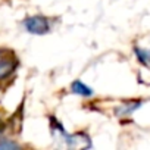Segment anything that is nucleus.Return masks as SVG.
Instances as JSON below:
<instances>
[{
    "instance_id": "obj_7",
    "label": "nucleus",
    "mask_w": 150,
    "mask_h": 150,
    "mask_svg": "<svg viewBox=\"0 0 150 150\" xmlns=\"http://www.w3.org/2000/svg\"><path fill=\"white\" fill-rule=\"evenodd\" d=\"M19 146L13 141H11L9 138H6L3 134H0V149H18Z\"/></svg>"
},
{
    "instance_id": "obj_1",
    "label": "nucleus",
    "mask_w": 150,
    "mask_h": 150,
    "mask_svg": "<svg viewBox=\"0 0 150 150\" xmlns=\"http://www.w3.org/2000/svg\"><path fill=\"white\" fill-rule=\"evenodd\" d=\"M24 27L28 33L31 34H37V35H43V34H47L50 31V22L47 18L44 16H30L24 21Z\"/></svg>"
},
{
    "instance_id": "obj_2",
    "label": "nucleus",
    "mask_w": 150,
    "mask_h": 150,
    "mask_svg": "<svg viewBox=\"0 0 150 150\" xmlns=\"http://www.w3.org/2000/svg\"><path fill=\"white\" fill-rule=\"evenodd\" d=\"M60 138L66 143L68 147H72V149H77V147H83V149H84V147H91L90 137L86 135V134H83V132L72 134V135H69V134L65 132Z\"/></svg>"
},
{
    "instance_id": "obj_4",
    "label": "nucleus",
    "mask_w": 150,
    "mask_h": 150,
    "mask_svg": "<svg viewBox=\"0 0 150 150\" xmlns=\"http://www.w3.org/2000/svg\"><path fill=\"white\" fill-rule=\"evenodd\" d=\"M15 68H16V63L11 59H2L0 60V81L8 78L9 75H12Z\"/></svg>"
},
{
    "instance_id": "obj_6",
    "label": "nucleus",
    "mask_w": 150,
    "mask_h": 150,
    "mask_svg": "<svg viewBox=\"0 0 150 150\" xmlns=\"http://www.w3.org/2000/svg\"><path fill=\"white\" fill-rule=\"evenodd\" d=\"M140 106V103H137V105H131V103H124L121 108H118L116 109V115L118 116H125V115H131L137 108Z\"/></svg>"
},
{
    "instance_id": "obj_8",
    "label": "nucleus",
    "mask_w": 150,
    "mask_h": 150,
    "mask_svg": "<svg viewBox=\"0 0 150 150\" xmlns=\"http://www.w3.org/2000/svg\"><path fill=\"white\" fill-rule=\"evenodd\" d=\"M0 124H2V122H0Z\"/></svg>"
},
{
    "instance_id": "obj_5",
    "label": "nucleus",
    "mask_w": 150,
    "mask_h": 150,
    "mask_svg": "<svg viewBox=\"0 0 150 150\" xmlns=\"http://www.w3.org/2000/svg\"><path fill=\"white\" fill-rule=\"evenodd\" d=\"M135 54H137V59L146 65V66H150V50H146V49H140V47H135Z\"/></svg>"
},
{
    "instance_id": "obj_3",
    "label": "nucleus",
    "mask_w": 150,
    "mask_h": 150,
    "mask_svg": "<svg viewBox=\"0 0 150 150\" xmlns=\"http://www.w3.org/2000/svg\"><path fill=\"white\" fill-rule=\"evenodd\" d=\"M71 90H72V93L78 94V96H83V97H91L94 94V91L88 86H86L83 81H78V80L71 84Z\"/></svg>"
}]
</instances>
